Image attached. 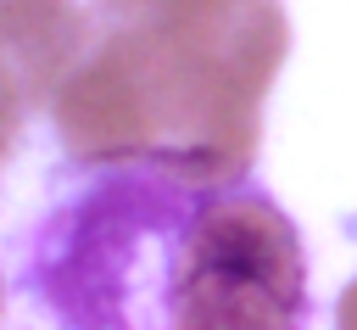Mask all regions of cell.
<instances>
[{
  "label": "cell",
  "mask_w": 357,
  "mask_h": 330,
  "mask_svg": "<svg viewBox=\"0 0 357 330\" xmlns=\"http://www.w3.org/2000/svg\"><path fill=\"white\" fill-rule=\"evenodd\" d=\"M17 291L56 324H301L290 218L240 168L106 157L73 168L17 252Z\"/></svg>",
  "instance_id": "1"
}]
</instances>
